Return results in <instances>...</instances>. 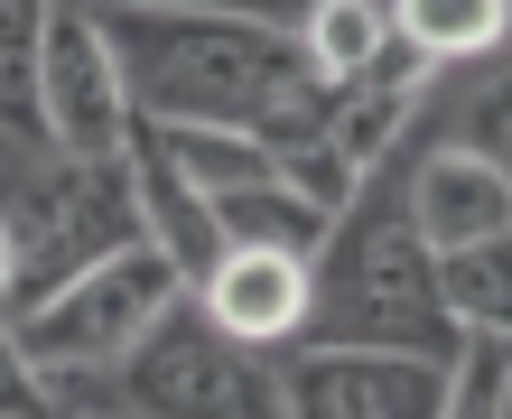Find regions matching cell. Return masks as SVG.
<instances>
[{"label": "cell", "mask_w": 512, "mask_h": 419, "mask_svg": "<svg viewBox=\"0 0 512 419\" xmlns=\"http://www.w3.org/2000/svg\"><path fill=\"white\" fill-rule=\"evenodd\" d=\"M298 56H308V75L326 84V94L364 84L382 56H391L382 0H308V19H298Z\"/></svg>", "instance_id": "8fae6325"}, {"label": "cell", "mask_w": 512, "mask_h": 419, "mask_svg": "<svg viewBox=\"0 0 512 419\" xmlns=\"http://www.w3.org/2000/svg\"><path fill=\"white\" fill-rule=\"evenodd\" d=\"M19 271H28V243H19V224H10V205H0V317L19 308Z\"/></svg>", "instance_id": "ffe728a7"}, {"label": "cell", "mask_w": 512, "mask_h": 419, "mask_svg": "<svg viewBox=\"0 0 512 419\" xmlns=\"http://www.w3.org/2000/svg\"><path fill=\"white\" fill-rule=\"evenodd\" d=\"M47 19H56V0H0V140H19V149H47V131H38Z\"/></svg>", "instance_id": "5bb4252c"}, {"label": "cell", "mask_w": 512, "mask_h": 419, "mask_svg": "<svg viewBox=\"0 0 512 419\" xmlns=\"http://www.w3.org/2000/svg\"><path fill=\"white\" fill-rule=\"evenodd\" d=\"M447 140H466L475 159H494L503 168V187H512V66L485 75V84H466L457 75V122H438Z\"/></svg>", "instance_id": "ac0fdd59"}, {"label": "cell", "mask_w": 512, "mask_h": 419, "mask_svg": "<svg viewBox=\"0 0 512 419\" xmlns=\"http://www.w3.org/2000/svg\"><path fill=\"white\" fill-rule=\"evenodd\" d=\"M131 187H140V224H149V243L168 252V271L177 280H205L224 261V215H215V196H196L187 177H177V159L159 149V122H131Z\"/></svg>", "instance_id": "9c48e42d"}, {"label": "cell", "mask_w": 512, "mask_h": 419, "mask_svg": "<svg viewBox=\"0 0 512 419\" xmlns=\"http://www.w3.org/2000/svg\"><path fill=\"white\" fill-rule=\"evenodd\" d=\"M196 308L252 354H289L308 336V252H270V243H224V261L205 271Z\"/></svg>", "instance_id": "ba28073f"}, {"label": "cell", "mask_w": 512, "mask_h": 419, "mask_svg": "<svg viewBox=\"0 0 512 419\" xmlns=\"http://www.w3.org/2000/svg\"><path fill=\"white\" fill-rule=\"evenodd\" d=\"M503 410H512V345L466 336V345H457V364H447L438 419H503Z\"/></svg>", "instance_id": "2e32d148"}, {"label": "cell", "mask_w": 512, "mask_h": 419, "mask_svg": "<svg viewBox=\"0 0 512 419\" xmlns=\"http://www.w3.org/2000/svg\"><path fill=\"white\" fill-rule=\"evenodd\" d=\"M391 177H401V205H410V224H419L429 252H466V243H503L512 233L503 168L475 159V149L447 140V131H419L401 159H391Z\"/></svg>", "instance_id": "52a82bcc"}, {"label": "cell", "mask_w": 512, "mask_h": 419, "mask_svg": "<svg viewBox=\"0 0 512 419\" xmlns=\"http://www.w3.org/2000/svg\"><path fill=\"white\" fill-rule=\"evenodd\" d=\"M84 10H224V19L298 28V19H308V0H84Z\"/></svg>", "instance_id": "d6986e66"}, {"label": "cell", "mask_w": 512, "mask_h": 419, "mask_svg": "<svg viewBox=\"0 0 512 419\" xmlns=\"http://www.w3.org/2000/svg\"><path fill=\"white\" fill-rule=\"evenodd\" d=\"M438 298H447V317H457V336L512 345V233H503V243L438 252Z\"/></svg>", "instance_id": "4fadbf2b"}, {"label": "cell", "mask_w": 512, "mask_h": 419, "mask_svg": "<svg viewBox=\"0 0 512 419\" xmlns=\"http://www.w3.org/2000/svg\"><path fill=\"white\" fill-rule=\"evenodd\" d=\"M503 419H512V410H503Z\"/></svg>", "instance_id": "7402d4cb"}, {"label": "cell", "mask_w": 512, "mask_h": 419, "mask_svg": "<svg viewBox=\"0 0 512 419\" xmlns=\"http://www.w3.org/2000/svg\"><path fill=\"white\" fill-rule=\"evenodd\" d=\"M131 84H122V56H112L103 19L84 0H56L47 19V56H38V131H47V159H122L131 149Z\"/></svg>", "instance_id": "5b68a950"}, {"label": "cell", "mask_w": 512, "mask_h": 419, "mask_svg": "<svg viewBox=\"0 0 512 419\" xmlns=\"http://www.w3.org/2000/svg\"><path fill=\"white\" fill-rule=\"evenodd\" d=\"M122 56L140 122L252 131L261 149H298L326 131V84L298 56V28L224 19V10H94Z\"/></svg>", "instance_id": "6da1fadb"}, {"label": "cell", "mask_w": 512, "mask_h": 419, "mask_svg": "<svg viewBox=\"0 0 512 419\" xmlns=\"http://www.w3.org/2000/svg\"><path fill=\"white\" fill-rule=\"evenodd\" d=\"M215 215H224V243H270V252H308V261H317L326 233H336L326 215H308L280 177H270V187H252V196H224Z\"/></svg>", "instance_id": "9a60e30c"}, {"label": "cell", "mask_w": 512, "mask_h": 419, "mask_svg": "<svg viewBox=\"0 0 512 419\" xmlns=\"http://www.w3.org/2000/svg\"><path fill=\"white\" fill-rule=\"evenodd\" d=\"M280 187H289L298 205H308V215H326V224H336L345 205L364 196V168H354L345 149H336V140L317 131V140H298V149H280Z\"/></svg>", "instance_id": "e0dca14e"}, {"label": "cell", "mask_w": 512, "mask_h": 419, "mask_svg": "<svg viewBox=\"0 0 512 419\" xmlns=\"http://www.w3.org/2000/svg\"><path fill=\"white\" fill-rule=\"evenodd\" d=\"M168 298H187V280L168 271L159 243H131L94 271H75L66 289H47L38 308H19L10 345L28 373H122V354L159 326Z\"/></svg>", "instance_id": "277c9868"}, {"label": "cell", "mask_w": 512, "mask_h": 419, "mask_svg": "<svg viewBox=\"0 0 512 419\" xmlns=\"http://www.w3.org/2000/svg\"><path fill=\"white\" fill-rule=\"evenodd\" d=\"M298 345H382V354L457 364L466 336H457V317L438 298V252L419 243L391 168L364 177V196L317 243V261H308V336Z\"/></svg>", "instance_id": "7a4b0ae2"}, {"label": "cell", "mask_w": 512, "mask_h": 419, "mask_svg": "<svg viewBox=\"0 0 512 419\" xmlns=\"http://www.w3.org/2000/svg\"><path fill=\"white\" fill-rule=\"evenodd\" d=\"M122 419H280V354L233 345L196 298H168L122 354Z\"/></svg>", "instance_id": "3957f363"}, {"label": "cell", "mask_w": 512, "mask_h": 419, "mask_svg": "<svg viewBox=\"0 0 512 419\" xmlns=\"http://www.w3.org/2000/svg\"><path fill=\"white\" fill-rule=\"evenodd\" d=\"M382 19H391V47H410L438 84L512 56V0H382Z\"/></svg>", "instance_id": "30bf717a"}, {"label": "cell", "mask_w": 512, "mask_h": 419, "mask_svg": "<svg viewBox=\"0 0 512 419\" xmlns=\"http://www.w3.org/2000/svg\"><path fill=\"white\" fill-rule=\"evenodd\" d=\"M447 364L382 345H289L280 354V419H438Z\"/></svg>", "instance_id": "8992f818"}, {"label": "cell", "mask_w": 512, "mask_h": 419, "mask_svg": "<svg viewBox=\"0 0 512 419\" xmlns=\"http://www.w3.org/2000/svg\"><path fill=\"white\" fill-rule=\"evenodd\" d=\"M159 149L177 159V177H187L196 196H252L280 177V149H261L252 131H205V122H159Z\"/></svg>", "instance_id": "7c38bea8"}, {"label": "cell", "mask_w": 512, "mask_h": 419, "mask_svg": "<svg viewBox=\"0 0 512 419\" xmlns=\"http://www.w3.org/2000/svg\"><path fill=\"white\" fill-rule=\"evenodd\" d=\"M19 159H28V149H19V140H0V177H10V168H19Z\"/></svg>", "instance_id": "44dd1931"}]
</instances>
